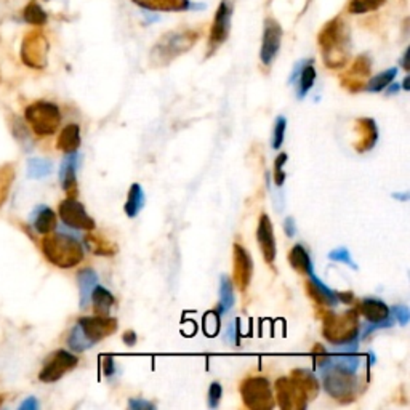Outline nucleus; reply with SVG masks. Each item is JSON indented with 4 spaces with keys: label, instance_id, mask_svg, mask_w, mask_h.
<instances>
[{
    "label": "nucleus",
    "instance_id": "f257e3e1",
    "mask_svg": "<svg viewBox=\"0 0 410 410\" xmlns=\"http://www.w3.org/2000/svg\"><path fill=\"white\" fill-rule=\"evenodd\" d=\"M318 42L327 68L338 69L348 63L351 52V34L350 27L340 16L325 23L319 32Z\"/></svg>",
    "mask_w": 410,
    "mask_h": 410
},
{
    "label": "nucleus",
    "instance_id": "f03ea898",
    "mask_svg": "<svg viewBox=\"0 0 410 410\" xmlns=\"http://www.w3.org/2000/svg\"><path fill=\"white\" fill-rule=\"evenodd\" d=\"M118 330V320L109 316H95V318H80L71 330L68 346L73 351L84 353L90 350L98 341L104 340Z\"/></svg>",
    "mask_w": 410,
    "mask_h": 410
},
{
    "label": "nucleus",
    "instance_id": "7ed1b4c3",
    "mask_svg": "<svg viewBox=\"0 0 410 410\" xmlns=\"http://www.w3.org/2000/svg\"><path fill=\"white\" fill-rule=\"evenodd\" d=\"M42 252L50 263L58 268H74L84 260V248L77 239L63 232L50 234L42 241Z\"/></svg>",
    "mask_w": 410,
    "mask_h": 410
},
{
    "label": "nucleus",
    "instance_id": "20e7f679",
    "mask_svg": "<svg viewBox=\"0 0 410 410\" xmlns=\"http://www.w3.org/2000/svg\"><path fill=\"white\" fill-rule=\"evenodd\" d=\"M199 32L196 29L171 31L164 34L151 50V61L154 66H165L186 53L196 45Z\"/></svg>",
    "mask_w": 410,
    "mask_h": 410
},
{
    "label": "nucleus",
    "instance_id": "39448f33",
    "mask_svg": "<svg viewBox=\"0 0 410 410\" xmlns=\"http://www.w3.org/2000/svg\"><path fill=\"white\" fill-rule=\"evenodd\" d=\"M323 386L330 397L340 404H350L359 396V379L356 372L340 367H327L320 370Z\"/></svg>",
    "mask_w": 410,
    "mask_h": 410
},
{
    "label": "nucleus",
    "instance_id": "423d86ee",
    "mask_svg": "<svg viewBox=\"0 0 410 410\" xmlns=\"http://www.w3.org/2000/svg\"><path fill=\"white\" fill-rule=\"evenodd\" d=\"M323 323V335L332 345H343L359 337V313L350 309L343 314L327 313Z\"/></svg>",
    "mask_w": 410,
    "mask_h": 410
},
{
    "label": "nucleus",
    "instance_id": "0eeeda50",
    "mask_svg": "<svg viewBox=\"0 0 410 410\" xmlns=\"http://www.w3.org/2000/svg\"><path fill=\"white\" fill-rule=\"evenodd\" d=\"M26 122L38 136H50L61 124V111L50 101H36L24 111Z\"/></svg>",
    "mask_w": 410,
    "mask_h": 410
},
{
    "label": "nucleus",
    "instance_id": "6e6552de",
    "mask_svg": "<svg viewBox=\"0 0 410 410\" xmlns=\"http://www.w3.org/2000/svg\"><path fill=\"white\" fill-rule=\"evenodd\" d=\"M241 396L246 407L252 410H271L274 407V396L271 383L264 376H250L241 385Z\"/></svg>",
    "mask_w": 410,
    "mask_h": 410
},
{
    "label": "nucleus",
    "instance_id": "1a4fd4ad",
    "mask_svg": "<svg viewBox=\"0 0 410 410\" xmlns=\"http://www.w3.org/2000/svg\"><path fill=\"white\" fill-rule=\"evenodd\" d=\"M21 59L32 69H43L48 61V41L42 31L27 32L21 43Z\"/></svg>",
    "mask_w": 410,
    "mask_h": 410
},
{
    "label": "nucleus",
    "instance_id": "9d476101",
    "mask_svg": "<svg viewBox=\"0 0 410 410\" xmlns=\"http://www.w3.org/2000/svg\"><path fill=\"white\" fill-rule=\"evenodd\" d=\"M231 16H232V3L229 0H221L212 27H210L208 37V57L213 55L217 50L228 41L229 29H231Z\"/></svg>",
    "mask_w": 410,
    "mask_h": 410
},
{
    "label": "nucleus",
    "instance_id": "9b49d317",
    "mask_svg": "<svg viewBox=\"0 0 410 410\" xmlns=\"http://www.w3.org/2000/svg\"><path fill=\"white\" fill-rule=\"evenodd\" d=\"M276 397L284 410H304L309 402L300 385L292 376H282L276 381Z\"/></svg>",
    "mask_w": 410,
    "mask_h": 410
},
{
    "label": "nucleus",
    "instance_id": "f8f14e48",
    "mask_svg": "<svg viewBox=\"0 0 410 410\" xmlns=\"http://www.w3.org/2000/svg\"><path fill=\"white\" fill-rule=\"evenodd\" d=\"M79 364V359L74 356L73 353L66 350H58L55 351L52 356L48 358L47 364L43 365V369L38 374V380L43 381V383H53V381H58L59 379L73 370L76 365Z\"/></svg>",
    "mask_w": 410,
    "mask_h": 410
},
{
    "label": "nucleus",
    "instance_id": "ddd939ff",
    "mask_svg": "<svg viewBox=\"0 0 410 410\" xmlns=\"http://www.w3.org/2000/svg\"><path fill=\"white\" fill-rule=\"evenodd\" d=\"M59 218L63 220L66 226L73 229L93 231L95 229V221L85 212V207L77 199L68 197L59 204Z\"/></svg>",
    "mask_w": 410,
    "mask_h": 410
},
{
    "label": "nucleus",
    "instance_id": "4468645a",
    "mask_svg": "<svg viewBox=\"0 0 410 410\" xmlns=\"http://www.w3.org/2000/svg\"><path fill=\"white\" fill-rule=\"evenodd\" d=\"M282 41V27L274 18H266L263 27V41L260 59L264 66H271L278 57Z\"/></svg>",
    "mask_w": 410,
    "mask_h": 410
},
{
    "label": "nucleus",
    "instance_id": "2eb2a0df",
    "mask_svg": "<svg viewBox=\"0 0 410 410\" xmlns=\"http://www.w3.org/2000/svg\"><path fill=\"white\" fill-rule=\"evenodd\" d=\"M370 69H372V61L367 55H361L354 59L350 71L345 76H341V84L346 87L350 92H359L365 87V80L370 76Z\"/></svg>",
    "mask_w": 410,
    "mask_h": 410
},
{
    "label": "nucleus",
    "instance_id": "dca6fc26",
    "mask_svg": "<svg viewBox=\"0 0 410 410\" xmlns=\"http://www.w3.org/2000/svg\"><path fill=\"white\" fill-rule=\"evenodd\" d=\"M257 241L260 243V250L263 253L264 262L268 264H273L276 260V237H274V228L273 221L266 213L260 217L258 228H257Z\"/></svg>",
    "mask_w": 410,
    "mask_h": 410
},
{
    "label": "nucleus",
    "instance_id": "f3484780",
    "mask_svg": "<svg viewBox=\"0 0 410 410\" xmlns=\"http://www.w3.org/2000/svg\"><path fill=\"white\" fill-rule=\"evenodd\" d=\"M253 276V262L250 253L239 243L234 246V282L239 290H247Z\"/></svg>",
    "mask_w": 410,
    "mask_h": 410
},
{
    "label": "nucleus",
    "instance_id": "a211bd4d",
    "mask_svg": "<svg viewBox=\"0 0 410 410\" xmlns=\"http://www.w3.org/2000/svg\"><path fill=\"white\" fill-rule=\"evenodd\" d=\"M379 140V129L374 119L362 118L356 120V140H354V149L359 154H364L374 149Z\"/></svg>",
    "mask_w": 410,
    "mask_h": 410
},
{
    "label": "nucleus",
    "instance_id": "6ab92c4d",
    "mask_svg": "<svg viewBox=\"0 0 410 410\" xmlns=\"http://www.w3.org/2000/svg\"><path fill=\"white\" fill-rule=\"evenodd\" d=\"M306 290L309 293V297H311L318 304H323V306L334 308L340 303L338 302L337 292L330 290L314 273L309 274V281L306 282Z\"/></svg>",
    "mask_w": 410,
    "mask_h": 410
},
{
    "label": "nucleus",
    "instance_id": "aec40b11",
    "mask_svg": "<svg viewBox=\"0 0 410 410\" xmlns=\"http://www.w3.org/2000/svg\"><path fill=\"white\" fill-rule=\"evenodd\" d=\"M132 2L151 12H188L196 8V3L191 0H132Z\"/></svg>",
    "mask_w": 410,
    "mask_h": 410
},
{
    "label": "nucleus",
    "instance_id": "412c9836",
    "mask_svg": "<svg viewBox=\"0 0 410 410\" xmlns=\"http://www.w3.org/2000/svg\"><path fill=\"white\" fill-rule=\"evenodd\" d=\"M77 162H79V154L69 153L66 154L59 167V181L63 190L69 194V197H74L77 192V180H76V170H77Z\"/></svg>",
    "mask_w": 410,
    "mask_h": 410
},
{
    "label": "nucleus",
    "instance_id": "4be33fe9",
    "mask_svg": "<svg viewBox=\"0 0 410 410\" xmlns=\"http://www.w3.org/2000/svg\"><path fill=\"white\" fill-rule=\"evenodd\" d=\"M358 313H361L369 323H383L391 318L390 308L379 298H364L358 304Z\"/></svg>",
    "mask_w": 410,
    "mask_h": 410
},
{
    "label": "nucleus",
    "instance_id": "5701e85b",
    "mask_svg": "<svg viewBox=\"0 0 410 410\" xmlns=\"http://www.w3.org/2000/svg\"><path fill=\"white\" fill-rule=\"evenodd\" d=\"M77 284H79L80 292V306L87 308L90 304L92 292L98 285V276L93 269L85 268L77 273Z\"/></svg>",
    "mask_w": 410,
    "mask_h": 410
},
{
    "label": "nucleus",
    "instance_id": "b1692460",
    "mask_svg": "<svg viewBox=\"0 0 410 410\" xmlns=\"http://www.w3.org/2000/svg\"><path fill=\"white\" fill-rule=\"evenodd\" d=\"M31 221L34 225V228L41 234H50V232L55 231L57 228V215L52 208L45 207V205H41L34 210V213L31 215Z\"/></svg>",
    "mask_w": 410,
    "mask_h": 410
},
{
    "label": "nucleus",
    "instance_id": "393cba45",
    "mask_svg": "<svg viewBox=\"0 0 410 410\" xmlns=\"http://www.w3.org/2000/svg\"><path fill=\"white\" fill-rule=\"evenodd\" d=\"M80 146V127L77 124H69L66 125L63 130H61L57 148L64 154L76 153Z\"/></svg>",
    "mask_w": 410,
    "mask_h": 410
},
{
    "label": "nucleus",
    "instance_id": "a878e982",
    "mask_svg": "<svg viewBox=\"0 0 410 410\" xmlns=\"http://www.w3.org/2000/svg\"><path fill=\"white\" fill-rule=\"evenodd\" d=\"M290 376L297 381L298 385H300L303 393L308 397V401H313V399L319 395L320 385H319L318 379H316V375L311 372V370L295 369V370H292Z\"/></svg>",
    "mask_w": 410,
    "mask_h": 410
},
{
    "label": "nucleus",
    "instance_id": "bb28decb",
    "mask_svg": "<svg viewBox=\"0 0 410 410\" xmlns=\"http://www.w3.org/2000/svg\"><path fill=\"white\" fill-rule=\"evenodd\" d=\"M289 263L293 269L298 271V273H303L308 276L314 273L311 258H309V253L306 252V248H304L302 243H295V246L292 247V250L289 253Z\"/></svg>",
    "mask_w": 410,
    "mask_h": 410
},
{
    "label": "nucleus",
    "instance_id": "cd10ccee",
    "mask_svg": "<svg viewBox=\"0 0 410 410\" xmlns=\"http://www.w3.org/2000/svg\"><path fill=\"white\" fill-rule=\"evenodd\" d=\"M92 303L93 309H95L97 316H109L111 308L115 303L114 295L108 289H104L101 285H97L92 292Z\"/></svg>",
    "mask_w": 410,
    "mask_h": 410
},
{
    "label": "nucleus",
    "instance_id": "c85d7f7f",
    "mask_svg": "<svg viewBox=\"0 0 410 410\" xmlns=\"http://www.w3.org/2000/svg\"><path fill=\"white\" fill-rule=\"evenodd\" d=\"M143 207H145V192H143V188L138 183H133L124 210L129 215V218H135Z\"/></svg>",
    "mask_w": 410,
    "mask_h": 410
},
{
    "label": "nucleus",
    "instance_id": "c756f323",
    "mask_svg": "<svg viewBox=\"0 0 410 410\" xmlns=\"http://www.w3.org/2000/svg\"><path fill=\"white\" fill-rule=\"evenodd\" d=\"M313 63H314L313 59L306 61V63H304V66H303L300 76H298V79H297L298 80V88H297V97H298V99H303L304 97H306L308 92L311 90L313 85H314V82H316V69H314Z\"/></svg>",
    "mask_w": 410,
    "mask_h": 410
},
{
    "label": "nucleus",
    "instance_id": "7c9ffc66",
    "mask_svg": "<svg viewBox=\"0 0 410 410\" xmlns=\"http://www.w3.org/2000/svg\"><path fill=\"white\" fill-rule=\"evenodd\" d=\"M234 289H232V282L228 276H221L220 282V306H218V314L228 313L229 309L234 306Z\"/></svg>",
    "mask_w": 410,
    "mask_h": 410
},
{
    "label": "nucleus",
    "instance_id": "2f4dec72",
    "mask_svg": "<svg viewBox=\"0 0 410 410\" xmlns=\"http://www.w3.org/2000/svg\"><path fill=\"white\" fill-rule=\"evenodd\" d=\"M85 242H87L88 250L97 255H103V257H111V255L118 252V247H114L113 243L108 242L103 236L95 234V232L92 231H90V236L85 237Z\"/></svg>",
    "mask_w": 410,
    "mask_h": 410
},
{
    "label": "nucleus",
    "instance_id": "473e14b6",
    "mask_svg": "<svg viewBox=\"0 0 410 410\" xmlns=\"http://www.w3.org/2000/svg\"><path fill=\"white\" fill-rule=\"evenodd\" d=\"M23 16H24L26 23H29L32 26L45 24L47 18H48L47 13H45V10H43L41 7V3L36 2V0H31V2L26 5Z\"/></svg>",
    "mask_w": 410,
    "mask_h": 410
},
{
    "label": "nucleus",
    "instance_id": "72a5a7b5",
    "mask_svg": "<svg viewBox=\"0 0 410 410\" xmlns=\"http://www.w3.org/2000/svg\"><path fill=\"white\" fill-rule=\"evenodd\" d=\"M397 76V68H391V69H386L383 73L376 74L375 77L369 80V84L365 85V90L367 92H381L385 90V88L391 84L393 80H395V77Z\"/></svg>",
    "mask_w": 410,
    "mask_h": 410
},
{
    "label": "nucleus",
    "instance_id": "f704fd0d",
    "mask_svg": "<svg viewBox=\"0 0 410 410\" xmlns=\"http://www.w3.org/2000/svg\"><path fill=\"white\" fill-rule=\"evenodd\" d=\"M53 170V164L50 162L48 159L42 157H32L27 160V175L31 178H43V176H48Z\"/></svg>",
    "mask_w": 410,
    "mask_h": 410
},
{
    "label": "nucleus",
    "instance_id": "c9c22d12",
    "mask_svg": "<svg viewBox=\"0 0 410 410\" xmlns=\"http://www.w3.org/2000/svg\"><path fill=\"white\" fill-rule=\"evenodd\" d=\"M15 180V170L12 165H2L0 167V207H2L3 202L7 201L8 191L13 185Z\"/></svg>",
    "mask_w": 410,
    "mask_h": 410
},
{
    "label": "nucleus",
    "instance_id": "e433bc0d",
    "mask_svg": "<svg viewBox=\"0 0 410 410\" xmlns=\"http://www.w3.org/2000/svg\"><path fill=\"white\" fill-rule=\"evenodd\" d=\"M383 3H386V0H350L348 12L353 15H364L379 10Z\"/></svg>",
    "mask_w": 410,
    "mask_h": 410
},
{
    "label": "nucleus",
    "instance_id": "4c0bfd02",
    "mask_svg": "<svg viewBox=\"0 0 410 410\" xmlns=\"http://www.w3.org/2000/svg\"><path fill=\"white\" fill-rule=\"evenodd\" d=\"M285 129H287V119L284 118V115H279L274 124L273 149H279L282 146V143H284V138H285Z\"/></svg>",
    "mask_w": 410,
    "mask_h": 410
},
{
    "label": "nucleus",
    "instance_id": "58836bf2",
    "mask_svg": "<svg viewBox=\"0 0 410 410\" xmlns=\"http://www.w3.org/2000/svg\"><path fill=\"white\" fill-rule=\"evenodd\" d=\"M329 258L334 260V262H340L343 264L350 266V268H353V269H358V264L353 262L350 250H348V248H345V247L335 248V250L329 252Z\"/></svg>",
    "mask_w": 410,
    "mask_h": 410
},
{
    "label": "nucleus",
    "instance_id": "ea45409f",
    "mask_svg": "<svg viewBox=\"0 0 410 410\" xmlns=\"http://www.w3.org/2000/svg\"><path fill=\"white\" fill-rule=\"evenodd\" d=\"M287 159H289V156H287L285 153H282L274 160V181H276V185H278V186H282V185H284V181H285L284 165L287 162Z\"/></svg>",
    "mask_w": 410,
    "mask_h": 410
},
{
    "label": "nucleus",
    "instance_id": "a19ab883",
    "mask_svg": "<svg viewBox=\"0 0 410 410\" xmlns=\"http://www.w3.org/2000/svg\"><path fill=\"white\" fill-rule=\"evenodd\" d=\"M204 329L210 337H215L220 330V314L217 311L208 313L204 318Z\"/></svg>",
    "mask_w": 410,
    "mask_h": 410
},
{
    "label": "nucleus",
    "instance_id": "79ce46f5",
    "mask_svg": "<svg viewBox=\"0 0 410 410\" xmlns=\"http://www.w3.org/2000/svg\"><path fill=\"white\" fill-rule=\"evenodd\" d=\"M221 395H223V388H221L218 381H213L208 388V407L210 409H217L220 406Z\"/></svg>",
    "mask_w": 410,
    "mask_h": 410
},
{
    "label": "nucleus",
    "instance_id": "37998d69",
    "mask_svg": "<svg viewBox=\"0 0 410 410\" xmlns=\"http://www.w3.org/2000/svg\"><path fill=\"white\" fill-rule=\"evenodd\" d=\"M239 337H241V323L239 319H236L234 324H229L228 329H226V343H231V345L239 346Z\"/></svg>",
    "mask_w": 410,
    "mask_h": 410
},
{
    "label": "nucleus",
    "instance_id": "c03bdc74",
    "mask_svg": "<svg viewBox=\"0 0 410 410\" xmlns=\"http://www.w3.org/2000/svg\"><path fill=\"white\" fill-rule=\"evenodd\" d=\"M393 314H395L396 320L401 325H407V323L410 320V313L406 306H395L393 308Z\"/></svg>",
    "mask_w": 410,
    "mask_h": 410
},
{
    "label": "nucleus",
    "instance_id": "a18cd8bd",
    "mask_svg": "<svg viewBox=\"0 0 410 410\" xmlns=\"http://www.w3.org/2000/svg\"><path fill=\"white\" fill-rule=\"evenodd\" d=\"M129 407L133 410H154L156 406L148 401H143V399H130Z\"/></svg>",
    "mask_w": 410,
    "mask_h": 410
},
{
    "label": "nucleus",
    "instance_id": "49530a36",
    "mask_svg": "<svg viewBox=\"0 0 410 410\" xmlns=\"http://www.w3.org/2000/svg\"><path fill=\"white\" fill-rule=\"evenodd\" d=\"M103 372L106 376H113L115 374V362L113 356H103Z\"/></svg>",
    "mask_w": 410,
    "mask_h": 410
},
{
    "label": "nucleus",
    "instance_id": "de8ad7c7",
    "mask_svg": "<svg viewBox=\"0 0 410 410\" xmlns=\"http://www.w3.org/2000/svg\"><path fill=\"white\" fill-rule=\"evenodd\" d=\"M284 229H285V234L289 236V237H293V236H295L297 226H295V221H293L292 217L285 218V221H284Z\"/></svg>",
    "mask_w": 410,
    "mask_h": 410
},
{
    "label": "nucleus",
    "instance_id": "09e8293b",
    "mask_svg": "<svg viewBox=\"0 0 410 410\" xmlns=\"http://www.w3.org/2000/svg\"><path fill=\"white\" fill-rule=\"evenodd\" d=\"M136 334L133 330H127L125 334H124V337H122V341L125 343L127 346H135L136 345Z\"/></svg>",
    "mask_w": 410,
    "mask_h": 410
},
{
    "label": "nucleus",
    "instance_id": "8fccbe9b",
    "mask_svg": "<svg viewBox=\"0 0 410 410\" xmlns=\"http://www.w3.org/2000/svg\"><path fill=\"white\" fill-rule=\"evenodd\" d=\"M337 297H338V302H340V303L351 304L354 302V293L353 292H337Z\"/></svg>",
    "mask_w": 410,
    "mask_h": 410
},
{
    "label": "nucleus",
    "instance_id": "3c124183",
    "mask_svg": "<svg viewBox=\"0 0 410 410\" xmlns=\"http://www.w3.org/2000/svg\"><path fill=\"white\" fill-rule=\"evenodd\" d=\"M304 63H306V59H304V61H298V63L295 64V68H293V71H292V74H290V79H289V82H290V84H293V82H297V79H298V76H300V73H302V69H303V66H304Z\"/></svg>",
    "mask_w": 410,
    "mask_h": 410
},
{
    "label": "nucleus",
    "instance_id": "603ef678",
    "mask_svg": "<svg viewBox=\"0 0 410 410\" xmlns=\"http://www.w3.org/2000/svg\"><path fill=\"white\" fill-rule=\"evenodd\" d=\"M37 407H38V402L36 401V397H27L26 401L20 406L21 410H36Z\"/></svg>",
    "mask_w": 410,
    "mask_h": 410
},
{
    "label": "nucleus",
    "instance_id": "864d4df0",
    "mask_svg": "<svg viewBox=\"0 0 410 410\" xmlns=\"http://www.w3.org/2000/svg\"><path fill=\"white\" fill-rule=\"evenodd\" d=\"M409 57H410V48H407L406 52H404V57H402V59H401V64H402V68L406 69V71H409V69H410V66H409Z\"/></svg>",
    "mask_w": 410,
    "mask_h": 410
},
{
    "label": "nucleus",
    "instance_id": "5fc2aeb1",
    "mask_svg": "<svg viewBox=\"0 0 410 410\" xmlns=\"http://www.w3.org/2000/svg\"><path fill=\"white\" fill-rule=\"evenodd\" d=\"M386 88H388V90H386L388 95H395V93H397L399 90H401V85H399V84H393V82H391V84L388 85Z\"/></svg>",
    "mask_w": 410,
    "mask_h": 410
},
{
    "label": "nucleus",
    "instance_id": "6e6d98bb",
    "mask_svg": "<svg viewBox=\"0 0 410 410\" xmlns=\"http://www.w3.org/2000/svg\"><path fill=\"white\" fill-rule=\"evenodd\" d=\"M393 197H395V199H401V201H407L409 194H404V196H402V194H393Z\"/></svg>",
    "mask_w": 410,
    "mask_h": 410
},
{
    "label": "nucleus",
    "instance_id": "4d7b16f0",
    "mask_svg": "<svg viewBox=\"0 0 410 410\" xmlns=\"http://www.w3.org/2000/svg\"><path fill=\"white\" fill-rule=\"evenodd\" d=\"M409 82H410V77L407 76L406 79H404V84H402V87H404V90H410V85H409Z\"/></svg>",
    "mask_w": 410,
    "mask_h": 410
}]
</instances>
